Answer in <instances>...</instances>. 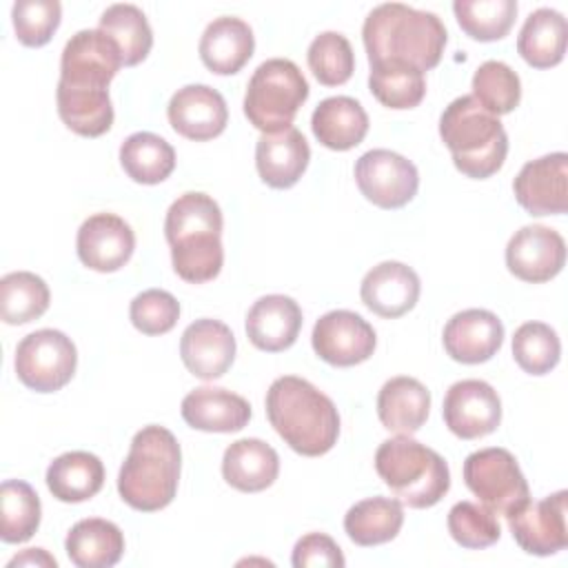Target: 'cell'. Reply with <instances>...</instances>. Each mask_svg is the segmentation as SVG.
Wrapping results in <instances>:
<instances>
[{
    "mask_svg": "<svg viewBox=\"0 0 568 568\" xmlns=\"http://www.w3.org/2000/svg\"><path fill=\"white\" fill-rule=\"evenodd\" d=\"M362 40L368 64L399 60L424 73L439 64L448 31L433 11H419L402 2H384L366 16Z\"/></svg>",
    "mask_w": 568,
    "mask_h": 568,
    "instance_id": "6da1fadb",
    "label": "cell"
},
{
    "mask_svg": "<svg viewBox=\"0 0 568 568\" xmlns=\"http://www.w3.org/2000/svg\"><path fill=\"white\" fill-rule=\"evenodd\" d=\"M222 211L200 191L182 193L166 211L164 235L171 246L173 271L191 284H202L222 271Z\"/></svg>",
    "mask_w": 568,
    "mask_h": 568,
    "instance_id": "7a4b0ae2",
    "label": "cell"
},
{
    "mask_svg": "<svg viewBox=\"0 0 568 568\" xmlns=\"http://www.w3.org/2000/svg\"><path fill=\"white\" fill-rule=\"evenodd\" d=\"M266 415L275 433L304 457L328 453L339 435V413L333 399L295 375L277 377L268 386Z\"/></svg>",
    "mask_w": 568,
    "mask_h": 568,
    "instance_id": "3957f363",
    "label": "cell"
},
{
    "mask_svg": "<svg viewBox=\"0 0 568 568\" xmlns=\"http://www.w3.org/2000/svg\"><path fill=\"white\" fill-rule=\"evenodd\" d=\"M180 466L182 453L175 435L158 424L144 426L131 439L118 475V493L135 510H162L178 493Z\"/></svg>",
    "mask_w": 568,
    "mask_h": 568,
    "instance_id": "277c9868",
    "label": "cell"
},
{
    "mask_svg": "<svg viewBox=\"0 0 568 568\" xmlns=\"http://www.w3.org/2000/svg\"><path fill=\"white\" fill-rule=\"evenodd\" d=\"M439 135L457 171L473 180L497 173L508 153V135L497 115L473 95L455 98L439 118Z\"/></svg>",
    "mask_w": 568,
    "mask_h": 568,
    "instance_id": "5b68a950",
    "label": "cell"
},
{
    "mask_svg": "<svg viewBox=\"0 0 568 568\" xmlns=\"http://www.w3.org/2000/svg\"><path fill=\"white\" fill-rule=\"evenodd\" d=\"M375 470L397 501L408 508H430L450 488L446 459L410 435L382 442L375 453Z\"/></svg>",
    "mask_w": 568,
    "mask_h": 568,
    "instance_id": "8992f818",
    "label": "cell"
},
{
    "mask_svg": "<svg viewBox=\"0 0 568 568\" xmlns=\"http://www.w3.org/2000/svg\"><path fill=\"white\" fill-rule=\"evenodd\" d=\"M308 98V82L286 58L264 60L251 75L244 93V115L262 133H277L293 124Z\"/></svg>",
    "mask_w": 568,
    "mask_h": 568,
    "instance_id": "52a82bcc",
    "label": "cell"
},
{
    "mask_svg": "<svg viewBox=\"0 0 568 568\" xmlns=\"http://www.w3.org/2000/svg\"><path fill=\"white\" fill-rule=\"evenodd\" d=\"M464 481L488 510L504 517L530 499L528 481L517 459L506 448L470 453L464 462Z\"/></svg>",
    "mask_w": 568,
    "mask_h": 568,
    "instance_id": "ba28073f",
    "label": "cell"
},
{
    "mask_svg": "<svg viewBox=\"0 0 568 568\" xmlns=\"http://www.w3.org/2000/svg\"><path fill=\"white\" fill-rule=\"evenodd\" d=\"M16 375L36 393H55L67 386L78 366L71 337L55 328H40L20 339L16 348Z\"/></svg>",
    "mask_w": 568,
    "mask_h": 568,
    "instance_id": "9c48e42d",
    "label": "cell"
},
{
    "mask_svg": "<svg viewBox=\"0 0 568 568\" xmlns=\"http://www.w3.org/2000/svg\"><path fill=\"white\" fill-rule=\"evenodd\" d=\"M355 182L362 195L379 209H402L419 186L417 166L388 149H371L355 162Z\"/></svg>",
    "mask_w": 568,
    "mask_h": 568,
    "instance_id": "30bf717a",
    "label": "cell"
},
{
    "mask_svg": "<svg viewBox=\"0 0 568 568\" xmlns=\"http://www.w3.org/2000/svg\"><path fill=\"white\" fill-rule=\"evenodd\" d=\"M120 67L118 44L100 29H82L62 49L60 82L80 89H106Z\"/></svg>",
    "mask_w": 568,
    "mask_h": 568,
    "instance_id": "8fae6325",
    "label": "cell"
},
{
    "mask_svg": "<svg viewBox=\"0 0 568 568\" xmlns=\"http://www.w3.org/2000/svg\"><path fill=\"white\" fill-rule=\"evenodd\" d=\"M568 493L557 490L539 501H526L515 513H510L508 528L519 548L528 555L548 557L568 546Z\"/></svg>",
    "mask_w": 568,
    "mask_h": 568,
    "instance_id": "7c38bea8",
    "label": "cell"
},
{
    "mask_svg": "<svg viewBox=\"0 0 568 568\" xmlns=\"http://www.w3.org/2000/svg\"><path fill=\"white\" fill-rule=\"evenodd\" d=\"M313 351L331 366H355L366 362L377 344L373 326L353 311L324 313L311 333Z\"/></svg>",
    "mask_w": 568,
    "mask_h": 568,
    "instance_id": "4fadbf2b",
    "label": "cell"
},
{
    "mask_svg": "<svg viewBox=\"0 0 568 568\" xmlns=\"http://www.w3.org/2000/svg\"><path fill=\"white\" fill-rule=\"evenodd\" d=\"M444 424L459 439H479L497 430L501 422V399L484 379L455 382L444 397Z\"/></svg>",
    "mask_w": 568,
    "mask_h": 568,
    "instance_id": "5bb4252c",
    "label": "cell"
},
{
    "mask_svg": "<svg viewBox=\"0 0 568 568\" xmlns=\"http://www.w3.org/2000/svg\"><path fill=\"white\" fill-rule=\"evenodd\" d=\"M566 264L564 237L544 224H528L515 231L506 244L508 271L530 284H541L559 275Z\"/></svg>",
    "mask_w": 568,
    "mask_h": 568,
    "instance_id": "9a60e30c",
    "label": "cell"
},
{
    "mask_svg": "<svg viewBox=\"0 0 568 568\" xmlns=\"http://www.w3.org/2000/svg\"><path fill=\"white\" fill-rule=\"evenodd\" d=\"M517 202L530 215H561L568 209V155H541L521 166L513 182Z\"/></svg>",
    "mask_w": 568,
    "mask_h": 568,
    "instance_id": "2e32d148",
    "label": "cell"
},
{
    "mask_svg": "<svg viewBox=\"0 0 568 568\" xmlns=\"http://www.w3.org/2000/svg\"><path fill=\"white\" fill-rule=\"evenodd\" d=\"M80 262L98 273L122 268L135 248L133 229L115 213H95L82 222L75 237Z\"/></svg>",
    "mask_w": 568,
    "mask_h": 568,
    "instance_id": "e0dca14e",
    "label": "cell"
},
{
    "mask_svg": "<svg viewBox=\"0 0 568 568\" xmlns=\"http://www.w3.org/2000/svg\"><path fill=\"white\" fill-rule=\"evenodd\" d=\"M166 115L175 133L195 142L217 138L229 122L222 93L209 84H186L178 89L169 100Z\"/></svg>",
    "mask_w": 568,
    "mask_h": 568,
    "instance_id": "ac0fdd59",
    "label": "cell"
},
{
    "mask_svg": "<svg viewBox=\"0 0 568 568\" xmlns=\"http://www.w3.org/2000/svg\"><path fill=\"white\" fill-rule=\"evenodd\" d=\"M180 357L191 375L200 379H217L235 359V337L220 320H195L182 333Z\"/></svg>",
    "mask_w": 568,
    "mask_h": 568,
    "instance_id": "d6986e66",
    "label": "cell"
},
{
    "mask_svg": "<svg viewBox=\"0 0 568 568\" xmlns=\"http://www.w3.org/2000/svg\"><path fill=\"white\" fill-rule=\"evenodd\" d=\"M442 339L455 362L481 364L501 348L504 324L486 308H466L448 320Z\"/></svg>",
    "mask_w": 568,
    "mask_h": 568,
    "instance_id": "ffe728a7",
    "label": "cell"
},
{
    "mask_svg": "<svg viewBox=\"0 0 568 568\" xmlns=\"http://www.w3.org/2000/svg\"><path fill=\"white\" fill-rule=\"evenodd\" d=\"M419 277L404 262H379L373 266L359 286L362 302L379 317L395 320L408 313L419 300Z\"/></svg>",
    "mask_w": 568,
    "mask_h": 568,
    "instance_id": "44dd1931",
    "label": "cell"
},
{
    "mask_svg": "<svg viewBox=\"0 0 568 568\" xmlns=\"http://www.w3.org/2000/svg\"><path fill=\"white\" fill-rule=\"evenodd\" d=\"M302 328V308L288 295H264L246 313L251 344L266 353H280L295 344Z\"/></svg>",
    "mask_w": 568,
    "mask_h": 568,
    "instance_id": "7402d4cb",
    "label": "cell"
},
{
    "mask_svg": "<svg viewBox=\"0 0 568 568\" xmlns=\"http://www.w3.org/2000/svg\"><path fill=\"white\" fill-rule=\"evenodd\" d=\"M311 160V149L302 131L288 126L277 133H262L255 146V166L273 189H291L297 184Z\"/></svg>",
    "mask_w": 568,
    "mask_h": 568,
    "instance_id": "603a6c76",
    "label": "cell"
},
{
    "mask_svg": "<svg viewBox=\"0 0 568 568\" xmlns=\"http://www.w3.org/2000/svg\"><path fill=\"white\" fill-rule=\"evenodd\" d=\"M182 417L204 433H237L251 419V404L226 388L200 386L182 399Z\"/></svg>",
    "mask_w": 568,
    "mask_h": 568,
    "instance_id": "cb8c5ba5",
    "label": "cell"
},
{
    "mask_svg": "<svg viewBox=\"0 0 568 568\" xmlns=\"http://www.w3.org/2000/svg\"><path fill=\"white\" fill-rule=\"evenodd\" d=\"M197 49L206 69L217 75H231L251 60L255 38L244 20L222 16L206 24Z\"/></svg>",
    "mask_w": 568,
    "mask_h": 568,
    "instance_id": "d4e9b609",
    "label": "cell"
},
{
    "mask_svg": "<svg viewBox=\"0 0 568 568\" xmlns=\"http://www.w3.org/2000/svg\"><path fill=\"white\" fill-rule=\"evenodd\" d=\"M430 413L428 388L408 375L390 377L377 395V415L386 430L399 435L417 433Z\"/></svg>",
    "mask_w": 568,
    "mask_h": 568,
    "instance_id": "484cf974",
    "label": "cell"
},
{
    "mask_svg": "<svg viewBox=\"0 0 568 568\" xmlns=\"http://www.w3.org/2000/svg\"><path fill=\"white\" fill-rule=\"evenodd\" d=\"M222 475L235 490L260 493L277 479L280 457L266 442L257 437H244L224 450Z\"/></svg>",
    "mask_w": 568,
    "mask_h": 568,
    "instance_id": "4316f807",
    "label": "cell"
},
{
    "mask_svg": "<svg viewBox=\"0 0 568 568\" xmlns=\"http://www.w3.org/2000/svg\"><path fill=\"white\" fill-rule=\"evenodd\" d=\"M311 129L326 149L348 151L366 138L368 115L355 98L333 95L315 106Z\"/></svg>",
    "mask_w": 568,
    "mask_h": 568,
    "instance_id": "83f0119b",
    "label": "cell"
},
{
    "mask_svg": "<svg viewBox=\"0 0 568 568\" xmlns=\"http://www.w3.org/2000/svg\"><path fill=\"white\" fill-rule=\"evenodd\" d=\"M64 550L78 568H111L124 552V535L109 519H80L71 526Z\"/></svg>",
    "mask_w": 568,
    "mask_h": 568,
    "instance_id": "f1b7e54d",
    "label": "cell"
},
{
    "mask_svg": "<svg viewBox=\"0 0 568 568\" xmlns=\"http://www.w3.org/2000/svg\"><path fill=\"white\" fill-rule=\"evenodd\" d=\"M104 484V466L98 455L87 450H69L55 457L47 468L49 493L64 504H80L100 493Z\"/></svg>",
    "mask_w": 568,
    "mask_h": 568,
    "instance_id": "f546056e",
    "label": "cell"
},
{
    "mask_svg": "<svg viewBox=\"0 0 568 568\" xmlns=\"http://www.w3.org/2000/svg\"><path fill=\"white\" fill-rule=\"evenodd\" d=\"M566 38V18L550 7H541L526 18L517 38V53L535 69H550L564 60Z\"/></svg>",
    "mask_w": 568,
    "mask_h": 568,
    "instance_id": "4dcf8cb0",
    "label": "cell"
},
{
    "mask_svg": "<svg viewBox=\"0 0 568 568\" xmlns=\"http://www.w3.org/2000/svg\"><path fill=\"white\" fill-rule=\"evenodd\" d=\"M58 115L78 135L98 138L113 124V104L109 89H80L58 82Z\"/></svg>",
    "mask_w": 568,
    "mask_h": 568,
    "instance_id": "1f68e13d",
    "label": "cell"
},
{
    "mask_svg": "<svg viewBox=\"0 0 568 568\" xmlns=\"http://www.w3.org/2000/svg\"><path fill=\"white\" fill-rule=\"evenodd\" d=\"M404 524V508L390 497H368L348 508L344 530L357 546H379L397 537Z\"/></svg>",
    "mask_w": 568,
    "mask_h": 568,
    "instance_id": "d6a6232c",
    "label": "cell"
},
{
    "mask_svg": "<svg viewBox=\"0 0 568 568\" xmlns=\"http://www.w3.org/2000/svg\"><path fill=\"white\" fill-rule=\"evenodd\" d=\"M120 164L133 182L160 184L175 169V151L164 138L151 131H138L122 142Z\"/></svg>",
    "mask_w": 568,
    "mask_h": 568,
    "instance_id": "836d02e7",
    "label": "cell"
},
{
    "mask_svg": "<svg viewBox=\"0 0 568 568\" xmlns=\"http://www.w3.org/2000/svg\"><path fill=\"white\" fill-rule=\"evenodd\" d=\"M98 29L118 44L124 67L140 64L153 47V31L149 20L135 4L106 7V11L100 16Z\"/></svg>",
    "mask_w": 568,
    "mask_h": 568,
    "instance_id": "e575fe53",
    "label": "cell"
},
{
    "mask_svg": "<svg viewBox=\"0 0 568 568\" xmlns=\"http://www.w3.org/2000/svg\"><path fill=\"white\" fill-rule=\"evenodd\" d=\"M368 89L388 109H413L426 95V80L406 62L382 60L371 64Z\"/></svg>",
    "mask_w": 568,
    "mask_h": 568,
    "instance_id": "d590c367",
    "label": "cell"
},
{
    "mask_svg": "<svg viewBox=\"0 0 568 568\" xmlns=\"http://www.w3.org/2000/svg\"><path fill=\"white\" fill-rule=\"evenodd\" d=\"M49 302L47 282L31 271H13L0 280V317L4 324H29L44 315Z\"/></svg>",
    "mask_w": 568,
    "mask_h": 568,
    "instance_id": "8d00e7d4",
    "label": "cell"
},
{
    "mask_svg": "<svg viewBox=\"0 0 568 568\" xmlns=\"http://www.w3.org/2000/svg\"><path fill=\"white\" fill-rule=\"evenodd\" d=\"M40 497L22 479H7L0 486V539L22 544L33 537L40 526Z\"/></svg>",
    "mask_w": 568,
    "mask_h": 568,
    "instance_id": "74e56055",
    "label": "cell"
},
{
    "mask_svg": "<svg viewBox=\"0 0 568 568\" xmlns=\"http://www.w3.org/2000/svg\"><path fill=\"white\" fill-rule=\"evenodd\" d=\"M453 11L466 36L479 42L501 40L517 16L515 0H455Z\"/></svg>",
    "mask_w": 568,
    "mask_h": 568,
    "instance_id": "f35d334b",
    "label": "cell"
},
{
    "mask_svg": "<svg viewBox=\"0 0 568 568\" xmlns=\"http://www.w3.org/2000/svg\"><path fill=\"white\" fill-rule=\"evenodd\" d=\"M473 98L497 118L510 113L521 100L519 75L501 60H486L473 75Z\"/></svg>",
    "mask_w": 568,
    "mask_h": 568,
    "instance_id": "ab89813d",
    "label": "cell"
},
{
    "mask_svg": "<svg viewBox=\"0 0 568 568\" xmlns=\"http://www.w3.org/2000/svg\"><path fill=\"white\" fill-rule=\"evenodd\" d=\"M513 357L528 375L550 373L561 357V342L552 326L526 322L513 335Z\"/></svg>",
    "mask_w": 568,
    "mask_h": 568,
    "instance_id": "60d3db41",
    "label": "cell"
},
{
    "mask_svg": "<svg viewBox=\"0 0 568 568\" xmlns=\"http://www.w3.org/2000/svg\"><path fill=\"white\" fill-rule=\"evenodd\" d=\"M308 67L320 84L337 87L351 80L355 69V53L351 42L337 31H324L313 38L306 51Z\"/></svg>",
    "mask_w": 568,
    "mask_h": 568,
    "instance_id": "b9f144b4",
    "label": "cell"
},
{
    "mask_svg": "<svg viewBox=\"0 0 568 568\" xmlns=\"http://www.w3.org/2000/svg\"><path fill=\"white\" fill-rule=\"evenodd\" d=\"M448 532L462 546L470 550L488 548L501 537V526L493 510L475 501H457L448 510Z\"/></svg>",
    "mask_w": 568,
    "mask_h": 568,
    "instance_id": "7bdbcfd3",
    "label": "cell"
},
{
    "mask_svg": "<svg viewBox=\"0 0 568 568\" xmlns=\"http://www.w3.org/2000/svg\"><path fill=\"white\" fill-rule=\"evenodd\" d=\"M62 7L58 0H18L11 9L16 36L27 47H42L60 24Z\"/></svg>",
    "mask_w": 568,
    "mask_h": 568,
    "instance_id": "ee69618b",
    "label": "cell"
},
{
    "mask_svg": "<svg viewBox=\"0 0 568 568\" xmlns=\"http://www.w3.org/2000/svg\"><path fill=\"white\" fill-rule=\"evenodd\" d=\"M129 317L140 333L164 335L175 326L180 317V304L169 291L149 288L133 297Z\"/></svg>",
    "mask_w": 568,
    "mask_h": 568,
    "instance_id": "f6af8a7d",
    "label": "cell"
},
{
    "mask_svg": "<svg viewBox=\"0 0 568 568\" xmlns=\"http://www.w3.org/2000/svg\"><path fill=\"white\" fill-rule=\"evenodd\" d=\"M291 561L295 568H342L346 564L342 548L335 544L333 537L324 532H308L302 539H297Z\"/></svg>",
    "mask_w": 568,
    "mask_h": 568,
    "instance_id": "bcb514c9",
    "label": "cell"
},
{
    "mask_svg": "<svg viewBox=\"0 0 568 568\" xmlns=\"http://www.w3.org/2000/svg\"><path fill=\"white\" fill-rule=\"evenodd\" d=\"M58 566V561L51 557V555H47V550H42V548H27L22 555H16L7 566L9 568H13V566Z\"/></svg>",
    "mask_w": 568,
    "mask_h": 568,
    "instance_id": "7dc6e473",
    "label": "cell"
}]
</instances>
